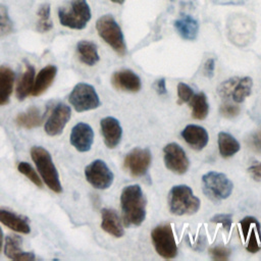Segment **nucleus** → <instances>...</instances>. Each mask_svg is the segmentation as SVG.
I'll use <instances>...</instances> for the list:
<instances>
[{
    "label": "nucleus",
    "instance_id": "nucleus-38",
    "mask_svg": "<svg viewBox=\"0 0 261 261\" xmlns=\"http://www.w3.org/2000/svg\"><path fill=\"white\" fill-rule=\"evenodd\" d=\"M210 254L212 257L216 260H226L228 258V255L230 254V251L224 247H213L210 249Z\"/></svg>",
    "mask_w": 261,
    "mask_h": 261
},
{
    "label": "nucleus",
    "instance_id": "nucleus-19",
    "mask_svg": "<svg viewBox=\"0 0 261 261\" xmlns=\"http://www.w3.org/2000/svg\"><path fill=\"white\" fill-rule=\"evenodd\" d=\"M0 222L16 232L23 234L31 232V226L25 217L4 208H0Z\"/></svg>",
    "mask_w": 261,
    "mask_h": 261
},
{
    "label": "nucleus",
    "instance_id": "nucleus-13",
    "mask_svg": "<svg viewBox=\"0 0 261 261\" xmlns=\"http://www.w3.org/2000/svg\"><path fill=\"white\" fill-rule=\"evenodd\" d=\"M69 142L79 152H88L94 142L93 128L86 122L76 123L70 132Z\"/></svg>",
    "mask_w": 261,
    "mask_h": 261
},
{
    "label": "nucleus",
    "instance_id": "nucleus-34",
    "mask_svg": "<svg viewBox=\"0 0 261 261\" xmlns=\"http://www.w3.org/2000/svg\"><path fill=\"white\" fill-rule=\"evenodd\" d=\"M237 81H238V77H232V79H229V80L221 83L220 86L218 87V94L223 99L230 97L232 89H233V86L237 83Z\"/></svg>",
    "mask_w": 261,
    "mask_h": 261
},
{
    "label": "nucleus",
    "instance_id": "nucleus-7",
    "mask_svg": "<svg viewBox=\"0 0 261 261\" xmlns=\"http://www.w3.org/2000/svg\"><path fill=\"white\" fill-rule=\"evenodd\" d=\"M68 102L76 112L93 110L101 105L95 88L87 83H79L73 87L68 95Z\"/></svg>",
    "mask_w": 261,
    "mask_h": 261
},
{
    "label": "nucleus",
    "instance_id": "nucleus-31",
    "mask_svg": "<svg viewBox=\"0 0 261 261\" xmlns=\"http://www.w3.org/2000/svg\"><path fill=\"white\" fill-rule=\"evenodd\" d=\"M17 170L23 174L24 176H27L30 181H32L34 185H36L38 188H42V179L39 176V174L37 173V171L32 167V165L29 162H24L21 161L17 164Z\"/></svg>",
    "mask_w": 261,
    "mask_h": 261
},
{
    "label": "nucleus",
    "instance_id": "nucleus-30",
    "mask_svg": "<svg viewBox=\"0 0 261 261\" xmlns=\"http://www.w3.org/2000/svg\"><path fill=\"white\" fill-rule=\"evenodd\" d=\"M14 31V24L5 5L0 4V38L10 35Z\"/></svg>",
    "mask_w": 261,
    "mask_h": 261
},
{
    "label": "nucleus",
    "instance_id": "nucleus-45",
    "mask_svg": "<svg viewBox=\"0 0 261 261\" xmlns=\"http://www.w3.org/2000/svg\"><path fill=\"white\" fill-rule=\"evenodd\" d=\"M110 1L113 3H116V4H122L125 0H110Z\"/></svg>",
    "mask_w": 261,
    "mask_h": 261
},
{
    "label": "nucleus",
    "instance_id": "nucleus-18",
    "mask_svg": "<svg viewBox=\"0 0 261 261\" xmlns=\"http://www.w3.org/2000/svg\"><path fill=\"white\" fill-rule=\"evenodd\" d=\"M101 228L114 238H121L124 234L122 222L115 210L103 208L101 210Z\"/></svg>",
    "mask_w": 261,
    "mask_h": 261
},
{
    "label": "nucleus",
    "instance_id": "nucleus-8",
    "mask_svg": "<svg viewBox=\"0 0 261 261\" xmlns=\"http://www.w3.org/2000/svg\"><path fill=\"white\" fill-rule=\"evenodd\" d=\"M152 243L158 255L164 259H172L177 255V246L170 224H160L151 232Z\"/></svg>",
    "mask_w": 261,
    "mask_h": 261
},
{
    "label": "nucleus",
    "instance_id": "nucleus-25",
    "mask_svg": "<svg viewBox=\"0 0 261 261\" xmlns=\"http://www.w3.org/2000/svg\"><path fill=\"white\" fill-rule=\"evenodd\" d=\"M44 115H42L38 107H31L25 112L18 113L15 116V123L23 128L32 129L38 127L43 122Z\"/></svg>",
    "mask_w": 261,
    "mask_h": 261
},
{
    "label": "nucleus",
    "instance_id": "nucleus-14",
    "mask_svg": "<svg viewBox=\"0 0 261 261\" xmlns=\"http://www.w3.org/2000/svg\"><path fill=\"white\" fill-rule=\"evenodd\" d=\"M100 128L106 147L114 149L118 146L122 137V127L116 118L112 116L102 118L100 121Z\"/></svg>",
    "mask_w": 261,
    "mask_h": 261
},
{
    "label": "nucleus",
    "instance_id": "nucleus-5",
    "mask_svg": "<svg viewBox=\"0 0 261 261\" xmlns=\"http://www.w3.org/2000/svg\"><path fill=\"white\" fill-rule=\"evenodd\" d=\"M96 30L99 37L107 43L118 55L126 54V45L122 31L111 14H105L96 21Z\"/></svg>",
    "mask_w": 261,
    "mask_h": 261
},
{
    "label": "nucleus",
    "instance_id": "nucleus-10",
    "mask_svg": "<svg viewBox=\"0 0 261 261\" xmlns=\"http://www.w3.org/2000/svg\"><path fill=\"white\" fill-rule=\"evenodd\" d=\"M152 161V154L148 148L136 147L132 149L124 157V167L128 172L135 176L140 177L144 176Z\"/></svg>",
    "mask_w": 261,
    "mask_h": 261
},
{
    "label": "nucleus",
    "instance_id": "nucleus-9",
    "mask_svg": "<svg viewBox=\"0 0 261 261\" xmlns=\"http://www.w3.org/2000/svg\"><path fill=\"white\" fill-rule=\"evenodd\" d=\"M85 176L87 181L98 190L108 189L114 179L113 172L101 159H96L86 166Z\"/></svg>",
    "mask_w": 261,
    "mask_h": 261
},
{
    "label": "nucleus",
    "instance_id": "nucleus-2",
    "mask_svg": "<svg viewBox=\"0 0 261 261\" xmlns=\"http://www.w3.org/2000/svg\"><path fill=\"white\" fill-rule=\"evenodd\" d=\"M167 203L170 213L177 216L195 214L201 206L200 199L187 185L172 187L167 196Z\"/></svg>",
    "mask_w": 261,
    "mask_h": 261
},
{
    "label": "nucleus",
    "instance_id": "nucleus-3",
    "mask_svg": "<svg viewBox=\"0 0 261 261\" xmlns=\"http://www.w3.org/2000/svg\"><path fill=\"white\" fill-rule=\"evenodd\" d=\"M31 157L46 186L56 194L62 192L57 168L50 153L41 146H34L31 149Z\"/></svg>",
    "mask_w": 261,
    "mask_h": 261
},
{
    "label": "nucleus",
    "instance_id": "nucleus-32",
    "mask_svg": "<svg viewBox=\"0 0 261 261\" xmlns=\"http://www.w3.org/2000/svg\"><path fill=\"white\" fill-rule=\"evenodd\" d=\"M193 95L194 91L189 85L185 83L177 84V96L179 99V103H188L193 97Z\"/></svg>",
    "mask_w": 261,
    "mask_h": 261
},
{
    "label": "nucleus",
    "instance_id": "nucleus-23",
    "mask_svg": "<svg viewBox=\"0 0 261 261\" xmlns=\"http://www.w3.org/2000/svg\"><path fill=\"white\" fill-rule=\"evenodd\" d=\"M76 53L79 60L88 66H94L100 60L98 48L96 44L91 41H80L76 44Z\"/></svg>",
    "mask_w": 261,
    "mask_h": 261
},
{
    "label": "nucleus",
    "instance_id": "nucleus-41",
    "mask_svg": "<svg viewBox=\"0 0 261 261\" xmlns=\"http://www.w3.org/2000/svg\"><path fill=\"white\" fill-rule=\"evenodd\" d=\"M215 69V61L213 58H208L204 64V73L208 77H212Z\"/></svg>",
    "mask_w": 261,
    "mask_h": 261
},
{
    "label": "nucleus",
    "instance_id": "nucleus-28",
    "mask_svg": "<svg viewBox=\"0 0 261 261\" xmlns=\"http://www.w3.org/2000/svg\"><path fill=\"white\" fill-rule=\"evenodd\" d=\"M253 80L250 76L238 79L231 92V98L236 103H242L248 96L251 95Z\"/></svg>",
    "mask_w": 261,
    "mask_h": 261
},
{
    "label": "nucleus",
    "instance_id": "nucleus-16",
    "mask_svg": "<svg viewBox=\"0 0 261 261\" xmlns=\"http://www.w3.org/2000/svg\"><path fill=\"white\" fill-rule=\"evenodd\" d=\"M186 143L194 150L201 151L206 147L209 141L207 130L198 124H188L180 133Z\"/></svg>",
    "mask_w": 261,
    "mask_h": 261
},
{
    "label": "nucleus",
    "instance_id": "nucleus-40",
    "mask_svg": "<svg viewBox=\"0 0 261 261\" xmlns=\"http://www.w3.org/2000/svg\"><path fill=\"white\" fill-rule=\"evenodd\" d=\"M248 172L250 176L255 180V181H260L261 180V163L253 164L248 168Z\"/></svg>",
    "mask_w": 261,
    "mask_h": 261
},
{
    "label": "nucleus",
    "instance_id": "nucleus-44",
    "mask_svg": "<svg viewBox=\"0 0 261 261\" xmlns=\"http://www.w3.org/2000/svg\"><path fill=\"white\" fill-rule=\"evenodd\" d=\"M2 246H3V231L0 227V253H1V250H2Z\"/></svg>",
    "mask_w": 261,
    "mask_h": 261
},
{
    "label": "nucleus",
    "instance_id": "nucleus-15",
    "mask_svg": "<svg viewBox=\"0 0 261 261\" xmlns=\"http://www.w3.org/2000/svg\"><path fill=\"white\" fill-rule=\"evenodd\" d=\"M112 86L121 91L126 92H139L142 87L140 76L130 69H121L115 71L111 77Z\"/></svg>",
    "mask_w": 261,
    "mask_h": 261
},
{
    "label": "nucleus",
    "instance_id": "nucleus-4",
    "mask_svg": "<svg viewBox=\"0 0 261 261\" xmlns=\"http://www.w3.org/2000/svg\"><path fill=\"white\" fill-rule=\"evenodd\" d=\"M91 17V8L87 0H69L65 6L58 9L59 22L71 30L85 29Z\"/></svg>",
    "mask_w": 261,
    "mask_h": 261
},
{
    "label": "nucleus",
    "instance_id": "nucleus-27",
    "mask_svg": "<svg viewBox=\"0 0 261 261\" xmlns=\"http://www.w3.org/2000/svg\"><path fill=\"white\" fill-rule=\"evenodd\" d=\"M189 103L192 108V116L195 119L202 120L207 117L209 112V104L207 102V97L203 92L194 94Z\"/></svg>",
    "mask_w": 261,
    "mask_h": 261
},
{
    "label": "nucleus",
    "instance_id": "nucleus-22",
    "mask_svg": "<svg viewBox=\"0 0 261 261\" xmlns=\"http://www.w3.org/2000/svg\"><path fill=\"white\" fill-rule=\"evenodd\" d=\"M14 80V71L6 65H0V106H4L9 102Z\"/></svg>",
    "mask_w": 261,
    "mask_h": 261
},
{
    "label": "nucleus",
    "instance_id": "nucleus-43",
    "mask_svg": "<svg viewBox=\"0 0 261 261\" xmlns=\"http://www.w3.org/2000/svg\"><path fill=\"white\" fill-rule=\"evenodd\" d=\"M155 90H156L158 95H165L167 93L166 85H165V79H160V80L156 81Z\"/></svg>",
    "mask_w": 261,
    "mask_h": 261
},
{
    "label": "nucleus",
    "instance_id": "nucleus-42",
    "mask_svg": "<svg viewBox=\"0 0 261 261\" xmlns=\"http://www.w3.org/2000/svg\"><path fill=\"white\" fill-rule=\"evenodd\" d=\"M217 5H244L249 0H210Z\"/></svg>",
    "mask_w": 261,
    "mask_h": 261
},
{
    "label": "nucleus",
    "instance_id": "nucleus-20",
    "mask_svg": "<svg viewBox=\"0 0 261 261\" xmlns=\"http://www.w3.org/2000/svg\"><path fill=\"white\" fill-rule=\"evenodd\" d=\"M174 29L177 34L188 41H193L199 33V23L196 18L190 14H181L174 21Z\"/></svg>",
    "mask_w": 261,
    "mask_h": 261
},
{
    "label": "nucleus",
    "instance_id": "nucleus-12",
    "mask_svg": "<svg viewBox=\"0 0 261 261\" xmlns=\"http://www.w3.org/2000/svg\"><path fill=\"white\" fill-rule=\"evenodd\" d=\"M71 116V109L64 103H58L52 109L48 119L44 124L45 133L50 137H56L62 134L66 123Z\"/></svg>",
    "mask_w": 261,
    "mask_h": 261
},
{
    "label": "nucleus",
    "instance_id": "nucleus-1",
    "mask_svg": "<svg viewBox=\"0 0 261 261\" xmlns=\"http://www.w3.org/2000/svg\"><path fill=\"white\" fill-rule=\"evenodd\" d=\"M147 199L139 185L123 188L120 195V207L123 225L139 226L146 218Z\"/></svg>",
    "mask_w": 261,
    "mask_h": 261
},
{
    "label": "nucleus",
    "instance_id": "nucleus-26",
    "mask_svg": "<svg viewBox=\"0 0 261 261\" xmlns=\"http://www.w3.org/2000/svg\"><path fill=\"white\" fill-rule=\"evenodd\" d=\"M217 143H218L219 154L223 158H229L233 156L241 149V146L238 140L232 135L226 132H220L218 134Z\"/></svg>",
    "mask_w": 261,
    "mask_h": 261
},
{
    "label": "nucleus",
    "instance_id": "nucleus-21",
    "mask_svg": "<svg viewBox=\"0 0 261 261\" xmlns=\"http://www.w3.org/2000/svg\"><path fill=\"white\" fill-rule=\"evenodd\" d=\"M57 74V67L55 65H46L43 67L37 76H35L34 87L32 90V96L38 97L46 92V90L52 85Z\"/></svg>",
    "mask_w": 261,
    "mask_h": 261
},
{
    "label": "nucleus",
    "instance_id": "nucleus-29",
    "mask_svg": "<svg viewBox=\"0 0 261 261\" xmlns=\"http://www.w3.org/2000/svg\"><path fill=\"white\" fill-rule=\"evenodd\" d=\"M53 22L51 19V8L50 4L44 3L42 4L37 11V23L36 30L39 33H48L52 30Z\"/></svg>",
    "mask_w": 261,
    "mask_h": 261
},
{
    "label": "nucleus",
    "instance_id": "nucleus-11",
    "mask_svg": "<svg viewBox=\"0 0 261 261\" xmlns=\"http://www.w3.org/2000/svg\"><path fill=\"white\" fill-rule=\"evenodd\" d=\"M164 164L170 171L184 174L188 171L190 166L189 158L185 150L176 143H169L163 148Z\"/></svg>",
    "mask_w": 261,
    "mask_h": 261
},
{
    "label": "nucleus",
    "instance_id": "nucleus-33",
    "mask_svg": "<svg viewBox=\"0 0 261 261\" xmlns=\"http://www.w3.org/2000/svg\"><path fill=\"white\" fill-rule=\"evenodd\" d=\"M256 229L257 230H260V227H255V228H252L250 230V234H248L247 239L248 240V243H247V246H246V249L247 251L251 252V253H256L260 250V245H259V242H258V239H257V232H256ZM259 233V232H258ZM261 234V233H259Z\"/></svg>",
    "mask_w": 261,
    "mask_h": 261
},
{
    "label": "nucleus",
    "instance_id": "nucleus-36",
    "mask_svg": "<svg viewBox=\"0 0 261 261\" xmlns=\"http://www.w3.org/2000/svg\"><path fill=\"white\" fill-rule=\"evenodd\" d=\"M240 110L241 109L238 105H232L229 103H224L219 108L220 114L227 118H232V117L237 116L240 113Z\"/></svg>",
    "mask_w": 261,
    "mask_h": 261
},
{
    "label": "nucleus",
    "instance_id": "nucleus-17",
    "mask_svg": "<svg viewBox=\"0 0 261 261\" xmlns=\"http://www.w3.org/2000/svg\"><path fill=\"white\" fill-rule=\"evenodd\" d=\"M22 239L16 234H9L5 238L4 253L5 256L11 260L30 261L36 258L33 252H23L21 249Z\"/></svg>",
    "mask_w": 261,
    "mask_h": 261
},
{
    "label": "nucleus",
    "instance_id": "nucleus-39",
    "mask_svg": "<svg viewBox=\"0 0 261 261\" xmlns=\"http://www.w3.org/2000/svg\"><path fill=\"white\" fill-rule=\"evenodd\" d=\"M250 145L255 152L261 154V127L252 134L250 138Z\"/></svg>",
    "mask_w": 261,
    "mask_h": 261
},
{
    "label": "nucleus",
    "instance_id": "nucleus-24",
    "mask_svg": "<svg viewBox=\"0 0 261 261\" xmlns=\"http://www.w3.org/2000/svg\"><path fill=\"white\" fill-rule=\"evenodd\" d=\"M35 82V68L30 63L25 64V68L21 73L20 79L16 85V98L19 101L24 100L32 94V90Z\"/></svg>",
    "mask_w": 261,
    "mask_h": 261
},
{
    "label": "nucleus",
    "instance_id": "nucleus-6",
    "mask_svg": "<svg viewBox=\"0 0 261 261\" xmlns=\"http://www.w3.org/2000/svg\"><path fill=\"white\" fill-rule=\"evenodd\" d=\"M233 189L231 180L221 172L209 171L202 176V191L213 202L227 199Z\"/></svg>",
    "mask_w": 261,
    "mask_h": 261
},
{
    "label": "nucleus",
    "instance_id": "nucleus-35",
    "mask_svg": "<svg viewBox=\"0 0 261 261\" xmlns=\"http://www.w3.org/2000/svg\"><path fill=\"white\" fill-rule=\"evenodd\" d=\"M241 224V229L243 231V236H244V239L246 240L250 230L253 228V227H256V226H260L259 222L257 221L256 218L252 217V216H247L245 217L244 219L241 220L240 222Z\"/></svg>",
    "mask_w": 261,
    "mask_h": 261
},
{
    "label": "nucleus",
    "instance_id": "nucleus-37",
    "mask_svg": "<svg viewBox=\"0 0 261 261\" xmlns=\"http://www.w3.org/2000/svg\"><path fill=\"white\" fill-rule=\"evenodd\" d=\"M211 221L220 223L226 230H229L232 223V216L230 214H217L211 218Z\"/></svg>",
    "mask_w": 261,
    "mask_h": 261
}]
</instances>
